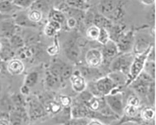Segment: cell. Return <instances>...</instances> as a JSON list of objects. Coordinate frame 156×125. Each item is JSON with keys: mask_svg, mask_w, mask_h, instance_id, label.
I'll use <instances>...</instances> for the list:
<instances>
[{"mask_svg": "<svg viewBox=\"0 0 156 125\" xmlns=\"http://www.w3.org/2000/svg\"><path fill=\"white\" fill-rule=\"evenodd\" d=\"M134 56L130 52L122 53L113 59L110 65L111 71H121L129 76Z\"/></svg>", "mask_w": 156, "mask_h": 125, "instance_id": "obj_1", "label": "cell"}, {"mask_svg": "<svg viewBox=\"0 0 156 125\" xmlns=\"http://www.w3.org/2000/svg\"><path fill=\"white\" fill-rule=\"evenodd\" d=\"M152 46L151 45L145 51L141 54H136V55L134 57V60L131 66L129 80L127 86L129 85L130 84L135 80L143 71L144 64L147 60L148 54Z\"/></svg>", "mask_w": 156, "mask_h": 125, "instance_id": "obj_2", "label": "cell"}, {"mask_svg": "<svg viewBox=\"0 0 156 125\" xmlns=\"http://www.w3.org/2000/svg\"><path fill=\"white\" fill-rule=\"evenodd\" d=\"M99 11L110 20L119 19L122 16V10L115 0H103L99 4Z\"/></svg>", "mask_w": 156, "mask_h": 125, "instance_id": "obj_3", "label": "cell"}, {"mask_svg": "<svg viewBox=\"0 0 156 125\" xmlns=\"http://www.w3.org/2000/svg\"><path fill=\"white\" fill-rule=\"evenodd\" d=\"M105 102L116 115L121 116L123 114V101L122 92H112L104 96Z\"/></svg>", "mask_w": 156, "mask_h": 125, "instance_id": "obj_4", "label": "cell"}, {"mask_svg": "<svg viewBox=\"0 0 156 125\" xmlns=\"http://www.w3.org/2000/svg\"><path fill=\"white\" fill-rule=\"evenodd\" d=\"M94 84L98 92L103 97L118 88L108 75L99 78L95 82Z\"/></svg>", "mask_w": 156, "mask_h": 125, "instance_id": "obj_5", "label": "cell"}, {"mask_svg": "<svg viewBox=\"0 0 156 125\" xmlns=\"http://www.w3.org/2000/svg\"><path fill=\"white\" fill-rule=\"evenodd\" d=\"M85 60L88 66L97 68L102 63V53L98 49L92 48L87 51L85 54Z\"/></svg>", "mask_w": 156, "mask_h": 125, "instance_id": "obj_6", "label": "cell"}, {"mask_svg": "<svg viewBox=\"0 0 156 125\" xmlns=\"http://www.w3.org/2000/svg\"><path fill=\"white\" fill-rule=\"evenodd\" d=\"M134 36L132 32L121 35L116 42L120 53H128L132 49L134 44Z\"/></svg>", "mask_w": 156, "mask_h": 125, "instance_id": "obj_7", "label": "cell"}, {"mask_svg": "<svg viewBox=\"0 0 156 125\" xmlns=\"http://www.w3.org/2000/svg\"><path fill=\"white\" fill-rule=\"evenodd\" d=\"M69 79L72 88L76 92L80 93L86 90L87 82L84 77L81 75L80 71H76L75 72H73Z\"/></svg>", "mask_w": 156, "mask_h": 125, "instance_id": "obj_8", "label": "cell"}, {"mask_svg": "<svg viewBox=\"0 0 156 125\" xmlns=\"http://www.w3.org/2000/svg\"><path fill=\"white\" fill-rule=\"evenodd\" d=\"M102 53L104 58L106 59H112L115 58L119 52L116 42L112 39H110L106 44L103 45Z\"/></svg>", "mask_w": 156, "mask_h": 125, "instance_id": "obj_9", "label": "cell"}, {"mask_svg": "<svg viewBox=\"0 0 156 125\" xmlns=\"http://www.w3.org/2000/svg\"><path fill=\"white\" fill-rule=\"evenodd\" d=\"M67 57L73 62H77L81 55L80 47L77 43L70 42L68 44L65 49Z\"/></svg>", "mask_w": 156, "mask_h": 125, "instance_id": "obj_10", "label": "cell"}, {"mask_svg": "<svg viewBox=\"0 0 156 125\" xmlns=\"http://www.w3.org/2000/svg\"><path fill=\"white\" fill-rule=\"evenodd\" d=\"M108 76L117 87L127 86L129 80V76L121 71H111Z\"/></svg>", "mask_w": 156, "mask_h": 125, "instance_id": "obj_11", "label": "cell"}, {"mask_svg": "<svg viewBox=\"0 0 156 125\" xmlns=\"http://www.w3.org/2000/svg\"><path fill=\"white\" fill-rule=\"evenodd\" d=\"M89 109L85 105H76L73 106L70 110L71 118H88Z\"/></svg>", "mask_w": 156, "mask_h": 125, "instance_id": "obj_12", "label": "cell"}, {"mask_svg": "<svg viewBox=\"0 0 156 125\" xmlns=\"http://www.w3.org/2000/svg\"><path fill=\"white\" fill-rule=\"evenodd\" d=\"M24 68L23 63L18 60L11 61L9 63L8 69L9 72L12 75H17L23 72Z\"/></svg>", "mask_w": 156, "mask_h": 125, "instance_id": "obj_13", "label": "cell"}, {"mask_svg": "<svg viewBox=\"0 0 156 125\" xmlns=\"http://www.w3.org/2000/svg\"><path fill=\"white\" fill-rule=\"evenodd\" d=\"M140 116L143 121L146 122L152 121L155 118V110L151 107H144L141 111Z\"/></svg>", "mask_w": 156, "mask_h": 125, "instance_id": "obj_14", "label": "cell"}, {"mask_svg": "<svg viewBox=\"0 0 156 125\" xmlns=\"http://www.w3.org/2000/svg\"><path fill=\"white\" fill-rule=\"evenodd\" d=\"M93 22L94 25L100 29H106L107 28L110 27L111 26V20L101 14L94 17Z\"/></svg>", "mask_w": 156, "mask_h": 125, "instance_id": "obj_15", "label": "cell"}, {"mask_svg": "<svg viewBox=\"0 0 156 125\" xmlns=\"http://www.w3.org/2000/svg\"><path fill=\"white\" fill-rule=\"evenodd\" d=\"M143 71L150 75L153 79L156 76V63L154 61L146 60Z\"/></svg>", "mask_w": 156, "mask_h": 125, "instance_id": "obj_16", "label": "cell"}, {"mask_svg": "<svg viewBox=\"0 0 156 125\" xmlns=\"http://www.w3.org/2000/svg\"><path fill=\"white\" fill-rule=\"evenodd\" d=\"M61 23L52 21L47 25L45 28V33L49 36H52L61 29Z\"/></svg>", "mask_w": 156, "mask_h": 125, "instance_id": "obj_17", "label": "cell"}, {"mask_svg": "<svg viewBox=\"0 0 156 125\" xmlns=\"http://www.w3.org/2000/svg\"><path fill=\"white\" fill-rule=\"evenodd\" d=\"M100 33V28L95 25L90 26L87 28L86 35L87 39L91 40H97Z\"/></svg>", "mask_w": 156, "mask_h": 125, "instance_id": "obj_18", "label": "cell"}, {"mask_svg": "<svg viewBox=\"0 0 156 125\" xmlns=\"http://www.w3.org/2000/svg\"><path fill=\"white\" fill-rule=\"evenodd\" d=\"M16 6L10 0H5L0 2V13H7L10 12Z\"/></svg>", "mask_w": 156, "mask_h": 125, "instance_id": "obj_19", "label": "cell"}, {"mask_svg": "<svg viewBox=\"0 0 156 125\" xmlns=\"http://www.w3.org/2000/svg\"><path fill=\"white\" fill-rule=\"evenodd\" d=\"M138 107L127 105L124 107L123 114L128 118H135L138 113Z\"/></svg>", "mask_w": 156, "mask_h": 125, "instance_id": "obj_20", "label": "cell"}, {"mask_svg": "<svg viewBox=\"0 0 156 125\" xmlns=\"http://www.w3.org/2000/svg\"><path fill=\"white\" fill-rule=\"evenodd\" d=\"M30 8L32 9L38 10L41 13L47 11L48 9V5L44 0H35Z\"/></svg>", "mask_w": 156, "mask_h": 125, "instance_id": "obj_21", "label": "cell"}, {"mask_svg": "<svg viewBox=\"0 0 156 125\" xmlns=\"http://www.w3.org/2000/svg\"><path fill=\"white\" fill-rule=\"evenodd\" d=\"M110 39V37L109 33L106 29H100V33L97 41L102 45H104Z\"/></svg>", "mask_w": 156, "mask_h": 125, "instance_id": "obj_22", "label": "cell"}, {"mask_svg": "<svg viewBox=\"0 0 156 125\" xmlns=\"http://www.w3.org/2000/svg\"><path fill=\"white\" fill-rule=\"evenodd\" d=\"M146 96L150 103L152 104H154L155 100V82H151L149 85Z\"/></svg>", "mask_w": 156, "mask_h": 125, "instance_id": "obj_23", "label": "cell"}, {"mask_svg": "<svg viewBox=\"0 0 156 125\" xmlns=\"http://www.w3.org/2000/svg\"><path fill=\"white\" fill-rule=\"evenodd\" d=\"M35 0H12L13 3L16 6L21 8L30 7Z\"/></svg>", "mask_w": 156, "mask_h": 125, "instance_id": "obj_24", "label": "cell"}, {"mask_svg": "<svg viewBox=\"0 0 156 125\" xmlns=\"http://www.w3.org/2000/svg\"><path fill=\"white\" fill-rule=\"evenodd\" d=\"M42 14L40 11L35 9H32L28 15L29 19L33 22H38L42 19Z\"/></svg>", "mask_w": 156, "mask_h": 125, "instance_id": "obj_25", "label": "cell"}, {"mask_svg": "<svg viewBox=\"0 0 156 125\" xmlns=\"http://www.w3.org/2000/svg\"><path fill=\"white\" fill-rule=\"evenodd\" d=\"M51 16L53 21L62 23L65 19V16L62 11L57 9L53 10L51 12Z\"/></svg>", "mask_w": 156, "mask_h": 125, "instance_id": "obj_26", "label": "cell"}, {"mask_svg": "<svg viewBox=\"0 0 156 125\" xmlns=\"http://www.w3.org/2000/svg\"><path fill=\"white\" fill-rule=\"evenodd\" d=\"M90 119L89 118H71L70 124L72 125H88Z\"/></svg>", "mask_w": 156, "mask_h": 125, "instance_id": "obj_27", "label": "cell"}, {"mask_svg": "<svg viewBox=\"0 0 156 125\" xmlns=\"http://www.w3.org/2000/svg\"><path fill=\"white\" fill-rule=\"evenodd\" d=\"M140 100L139 98L136 95H131L129 97L127 101V105H131L134 106L138 107L140 106Z\"/></svg>", "mask_w": 156, "mask_h": 125, "instance_id": "obj_28", "label": "cell"}, {"mask_svg": "<svg viewBox=\"0 0 156 125\" xmlns=\"http://www.w3.org/2000/svg\"><path fill=\"white\" fill-rule=\"evenodd\" d=\"M61 104L63 106H69L72 104V101L70 97L67 96H62L60 97Z\"/></svg>", "mask_w": 156, "mask_h": 125, "instance_id": "obj_29", "label": "cell"}, {"mask_svg": "<svg viewBox=\"0 0 156 125\" xmlns=\"http://www.w3.org/2000/svg\"><path fill=\"white\" fill-rule=\"evenodd\" d=\"M67 23L68 27L70 29H73L76 27L77 25V20L75 17L72 16L68 19Z\"/></svg>", "mask_w": 156, "mask_h": 125, "instance_id": "obj_30", "label": "cell"}, {"mask_svg": "<svg viewBox=\"0 0 156 125\" xmlns=\"http://www.w3.org/2000/svg\"><path fill=\"white\" fill-rule=\"evenodd\" d=\"M105 123L97 119H90L88 125H105Z\"/></svg>", "mask_w": 156, "mask_h": 125, "instance_id": "obj_31", "label": "cell"}, {"mask_svg": "<svg viewBox=\"0 0 156 125\" xmlns=\"http://www.w3.org/2000/svg\"><path fill=\"white\" fill-rule=\"evenodd\" d=\"M61 108V106L57 103H54L51 105V110L55 113L60 111Z\"/></svg>", "mask_w": 156, "mask_h": 125, "instance_id": "obj_32", "label": "cell"}, {"mask_svg": "<svg viewBox=\"0 0 156 125\" xmlns=\"http://www.w3.org/2000/svg\"><path fill=\"white\" fill-rule=\"evenodd\" d=\"M144 4L147 5H150L153 4L155 0H140Z\"/></svg>", "mask_w": 156, "mask_h": 125, "instance_id": "obj_33", "label": "cell"}, {"mask_svg": "<svg viewBox=\"0 0 156 125\" xmlns=\"http://www.w3.org/2000/svg\"><path fill=\"white\" fill-rule=\"evenodd\" d=\"M8 121L5 120H0V125H8Z\"/></svg>", "mask_w": 156, "mask_h": 125, "instance_id": "obj_34", "label": "cell"}, {"mask_svg": "<svg viewBox=\"0 0 156 125\" xmlns=\"http://www.w3.org/2000/svg\"><path fill=\"white\" fill-rule=\"evenodd\" d=\"M5 0H0V2H2L4 1ZM10 1H12V0H10Z\"/></svg>", "mask_w": 156, "mask_h": 125, "instance_id": "obj_35", "label": "cell"}, {"mask_svg": "<svg viewBox=\"0 0 156 125\" xmlns=\"http://www.w3.org/2000/svg\"><path fill=\"white\" fill-rule=\"evenodd\" d=\"M85 2H87L89 1L90 0H83Z\"/></svg>", "mask_w": 156, "mask_h": 125, "instance_id": "obj_36", "label": "cell"}, {"mask_svg": "<svg viewBox=\"0 0 156 125\" xmlns=\"http://www.w3.org/2000/svg\"><path fill=\"white\" fill-rule=\"evenodd\" d=\"M1 43H0V50H1Z\"/></svg>", "mask_w": 156, "mask_h": 125, "instance_id": "obj_37", "label": "cell"}]
</instances>
